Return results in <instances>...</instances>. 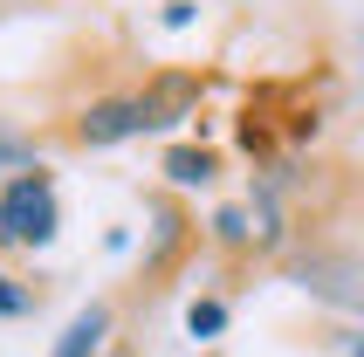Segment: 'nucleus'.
<instances>
[{
    "label": "nucleus",
    "instance_id": "nucleus-4",
    "mask_svg": "<svg viewBox=\"0 0 364 357\" xmlns=\"http://www.w3.org/2000/svg\"><path fill=\"white\" fill-rule=\"evenodd\" d=\"M165 172L179 178V186H206V178H213V159H206V151H172Z\"/></svg>",
    "mask_w": 364,
    "mask_h": 357
},
{
    "label": "nucleus",
    "instance_id": "nucleus-3",
    "mask_svg": "<svg viewBox=\"0 0 364 357\" xmlns=\"http://www.w3.org/2000/svg\"><path fill=\"white\" fill-rule=\"evenodd\" d=\"M103 330H110V316L103 309H82L69 330H62V343H55V357H97V343H103Z\"/></svg>",
    "mask_w": 364,
    "mask_h": 357
},
{
    "label": "nucleus",
    "instance_id": "nucleus-2",
    "mask_svg": "<svg viewBox=\"0 0 364 357\" xmlns=\"http://www.w3.org/2000/svg\"><path fill=\"white\" fill-rule=\"evenodd\" d=\"M151 124H165V110L151 97H103L82 110L76 138L82 144H117V138H138V131H151Z\"/></svg>",
    "mask_w": 364,
    "mask_h": 357
},
{
    "label": "nucleus",
    "instance_id": "nucleus-7",
    "mask_svg": "<svg viewBox=\"0 0 364 357\" xmlns=\"http://www.w3.org/2000/svg\"><path fill=\"white\" fill-rule=\"evenodd\" d=\"M28 302H21V289H7V275H0V316H21Z\"/></svg>",
    "mask_w": 364,
    "mask_h": 357
},
{
    "label": "nucleus",
    "instance_id": "nucleus-8",
    "mask_svg": "<svg viewBox=\"0 0 364 357\" xmlns=\"http://www.w3.org/2000/svg\"><path fill=\"white\" fill-rule=\"evenodd\" d=\"M0 165H21V144H7V138H0Z\"/></svg>",
    "mask_w": 364,
    "mask_h": 357
},
{
    "label": "nucleus",
    "instance_id": "nucleus-1",
    "mask_svg": "<svg viewBox=\"0 0 364 357\" xmlns=\"http://www.w3.org/2000/svg\"><path fill=\"white\" fill-rule=\"evenodd\" d=\"M0 234H7V240H28V247L55 240V193H48V178H41V172H21L14 186L0 193Z\"/></svg>",
    "mask_w": 364,
    "mask_h": 357
},
{
    "label": "nucleus",
    "instance_id": "nucleus-6",
    "mask_svg": "<svg viewBox=\"0 0 364 357\" xmlns=\"http://www.w3.org/2000/svg\"><path fill=\"white\" fill-rule=\"evenodd\" d=\"M213 227H220V240H247V213H234V206H227Z\"/></svg>",
    "mask_w": 364,
    "mask_h": 357
},
{
    "label": "nucleus",
    "instance_id": "nucleus-5",
    "mask_svg": "<svg viewBox=\"0 0 364 357\" xmlns=\"http://www.w3.org/2000/svg\"><path fill=\"white\" fill-rule=\"evenodd\" d=\"M186 330H193V337H220L227 309H220V302H193V309H186Z\"/></svg>",
    "mask_w": 364,
    "mask_h": 357
}]
</instances>
